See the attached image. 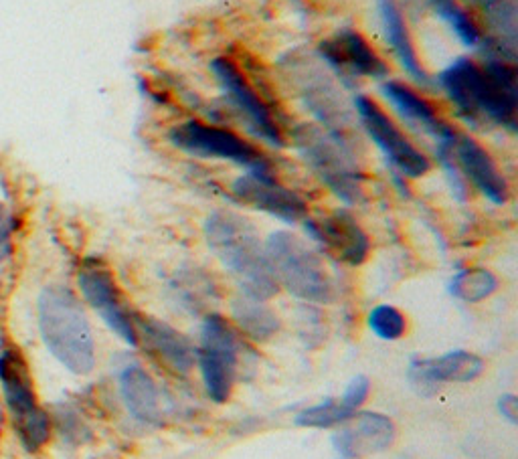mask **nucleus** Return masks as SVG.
Wrapping results in <instances>:
<instances>
[{
	"instance_id": "27",
	"label": "nucleus",
	"mask_w": 518,
	"mask_h": 459,
	"mask_svg": "<svg viewBox=\"0 0 518 459\" xmlns=\"http://www.w3.org/2000/svg\"><path fill=\"white\" fill-rule=\"evenodd\" d=\"M429 3L434 7L436 15L450 25V29L466 47H478L480 31L472 17L456 3V0H429Z\"/></svg>"
},
{
	"instance_id": "30",
	"label": "nucleus",
	"mask_w": 518,
	"mask_h": 459,
	"mask_svg": "<svg viewBox=\"0 0 518 459\" xmlns=\"http://www.w3.org/2000/svg\"><path fill=\"white\" fill-rule=\"evenodd\" d=\"M15 221L5 205H0V261H5L13 251Z\"/></svg>"
},
{
	"instance_id": "6",
	"label": "nucleus",
	"mask_w": 518,
	"mask_h": 459,
	"mask_svg": "<svg viewBox=\"0 0 518 459\" xmlns=\"http://www.w3.org/2000/svg\"><path fill=\"white\" fill-rule=\"evenodd\" d=\"M0 387L23 447L31 453L39 451L51 437V421L37 403L29 362L17 346L0 352Z\"/></svg>"
},
{
	"instance_id": "10",
	"label": "nucleus",
	"mask_w": 518,
	"mask_h": 459,
	"mask_svg": "<svg viewBox=\"0 0 518 459\" xmlns=\"http://www.w3.org/2000/svg\"><path fill=\"white\" fill-rule=\"evenodd\" d=\"M211 71L223 91L227 102L245 118L249 130L268 142L274 148L284 146V134L272 106L257 94V89L249 83L243 71L227 57H217L211 61Z\"/></svg>"
},
{
	"instance_id": "1",
	"label": "nucleus",
	"mask_w": 518,
	"mask_h": 459,
	"mask_svg": "<svg viewBox=\"0 0 518 459\" xmlns=\"http://www.w3.org/2000/svg\"><path fill=\"white\" fill-rule=\"evenodd\" d=\"M436 81L468 126L488 122L516 132L518 79L510 61L488 55L480 67L468 57H458Z\"/></svg>"
},
{
	"instance_id": "32",
	"label": "nucleus",
	"mask_w": 518,
	"mask_h": 459,
	"mask_svg": "<svg viewBox=\"0 0 518 459\" xmlns=\"http://www.w3.org/2000/svg\"><path fill=\"white\" fill-rule=\"evenodd\" d=\"M340 459H347V457H340Z\"/></svg>"
},
{
	"instance_id": "13",
	"label": "nucleus",
	"mask_w": 518,
	"mask_h": 459,
	"mask_svg": "<svg viewBox=\"0 0 518 459\" xmlns=\"http://www.w3.org/2000/svg\"><path fill=\"white\" fill-rule=\"evenodd\" d=\"M231 193L239 203L268 213L290 225L308 217L306 201L294 191L280 185L274 174L245 172L233 180Z\"/></svg>"
},
{
	"instance_id": "17",
	"label": "nucleus",
	"mask_w": 518,
	"mask_h": 459,
	"mask_svg": "<svg viewBox=\"0 0 518 459\" xmlns=\"http://www.w3.org/2000/svg\"><path fill=\"white\" fill-rule=\"evenodd\" d=\"M381 94L385 100L393 106V110L417 132H423L425 136L434 138L436 144H450L456 142L458 134L454 128H450L431 106L427 100H423L415 89L401 81L387 79L381 85Z\"/></svg>"
},
{
	"instance_id": "28",
	"label": "nucleus",
	"mask_w": 518,
	"mask_h": 459,
	"mask_svg": "<svg viewBox=\"0 0 518 459\" xmlns=\"http://www.w3.org/2000/svg\"><path fill=\"white\" fill-rule=\"evenodd\" d=\"M367 324L373 334L383 340H399L407 330V320L403 312L389 304L375 306L367 316Z\"/></svg>"
},
{
	"instance_id": "5",
	"label": "nucleus",
	"mask_w": 518,
	"mask_h": 459,
	"mask_svg": "<svg viewBox=\"0 0 518 459\" xmlns=\"http://www.w3.org/2000/svg\"><path fill=\"white\" fill-rule=\"evenodd\" d=\"M266 253L278 284L294 298L328 304L334 300V284L314 249L288 231H276L266 241Z\"/></svg>"
},
{
	"instance_id": "21",
	"label": "nucleus",
	"mask_w": 518,
	"mask_h": 459,
	"mask_svg": "<svg viewBox=\"0 0 518 459\" xmlns=\"http://www.w3.org/2000/svg\"><path fill=\"white\" fill-rule=\"evenodd\" d=\"M379 17H381V27H383L385 41L393 49L399 65L405 69V73L415 83L429 87L431 85V77L421 67V61H419L415 45L411 41L407 23H405L403 13L397 7L395 0H379Z\"/></svg>"
},
{
	"instance_id": "7",
	"label": "nucleus",
	"mask_w": 518,
	"mask_h": 459,
	"mask_svg": "<svg viewBox=\"0 0 518 459\" xmlns=\"http://www.w3.org/2000/svg\"><path fill=\"white\" fill-rule=\"evenodd\" d=\"M168 142L177 150L195 158H217L233 162L253 174H274L270 160L262 150L231 130L217 128L199 120H187L172 126Z\"/></svg>"
},
{
	"instance_id": "4",
	"label": "nucleus",
	"mask_w": 518,
	"mask_h": 459,
	"mask_svg": "<svg viewBox=\"0 0 518 459\" xmlns=\"http://www.w3.org/2000/svg\"><path fill=\"white\" fill-rule=\"evenodd\" d=\"M294 144L308 168L324 182L344 205L363 203V174L353 146L330 136L320 126H300L294 130Z\"/></svg>"
},
{
	"instance_id": "15",
	"label": "nucleus",
	"mask_w": 518,
	"mask_h": 459,
	"mask_svg": "<svg viewBox=\"0 0 518 459\" xmlns=\"http://www.w3.org/2000/svg\"><path fill=\"white\" fill-rule=\"evenodd\" d=\"M320 59L342 79L369 77L387 79L389 67L365 41V37L353 29H342L336 37L318 45Z\"/></svg>"
},
{
	"instance_id": "18",
	"label": "nucleus",
	"mask_w": 518,
	"mask_h": 459,
	"mask_svg": "<svg viewBox=\"0 0 518 459\" xmlns=\"http://www.w3.org/2000/svg\"><path fill=\"white\" fill-rule=\"evenodd\" d=\"M134 326L138 340L142 336L150 352L162 360L170 371H175L177 375H189L193 371L197 348L179 330L158 318L142 314H134Z\"/></svg>"
},
{
	"instance_id": "24",
	"label": "nucleus",
	"mask_w": 518,
	"mask_h": 459,
	"mask_svg": "<svg viewBox=\"0 0 518 459\" xmlns=\"http://www.w3.org/2000/svg\"><path fill=\"white\" fill-rule=\"evenodd\" d=\"M231 316L239 330L255 342H268L280 330V320L262 300L249 296L235 298L231 302Z\"/></svg>"
},
{
	"instance_id": "9",
	"label": "nucleus",
	"mask_w": 518,
	"mask_h": 459,
	"mask_svg": "<svg viewBox=\"0 0 518 459\" xmlns=\"http://www.w3.org/2000/svg\"><path fill=\"white\" fill-rule=\"evenodd\" d=\"M286 67L304 106L316 116V120L326 128V132L338 138L340 142H347L353 146V114L347 108V104H344L342 94L330 79V75L312 59L292 57L290 63H286Z\"/></svg>"
},
{
	"instance_id": "19",
	"label": "nucleus",
	"mask_w": 518,
	"mask_h": 459,
	"mask_svg": "<svg viewBox=\"0 0 518 459\" xmlns=\"http://www.w3.org/2000/svg\"><path fill=\"white\" fill-rule=\"evenodd\" d=\"M351 421V425L344 423L347 427L332 437L334 449L342 457L359 459L369 453L383 451L395 441V423L383 413L365 411L357 413Z\"/></svg>"
},
{
	"instance_id": "20",
	"label": "nucleus",
	"mask_w": 518,
	"mask_h": 459,
	"mask_svg": "<svg viewBox=\"0 0 518 459\" xmlns=\"http://www.w3.org/2000/svg\"><path fill=\"white\" fill-rule=\"evenodd\" d=\"M454 160L464 178L494 205L508 201V182L500 174L492 156L470 136H458L454 144Z\"/></svg>"
},
{
	"instance_id": "23",
	"label": "nucleus",
	"mask_w": 518,
	"mask_h": 459,
	"mask_svg": "<svg viewBox=\"0 0 518 459\" xmlns=\"http://www.w3.org/2000/svg\"><path fill=\"white\" fill-rule=\"evenodd\" d=\"M472 3L484 13V19L494 33V53L510 63L516 59V7L512 0H472Z\"/></svg>"
},
{
	"instance_id": "25",
	"label": "nucleus",
	"mask_w": 518,
	"mask_h": 459,
	"mask_svg": "<svg viewBox=\"0 0 518 459\" xmlns=\"http://www.w3.org/2000/svg\"><path fill=\"white\" fill-rule=\"evenodd\" d=\"M498 290V278L486 267L458 271L450 282V294L466 304H478Z\"/></svg>"
},
{
	"instance_id": "16",
	"label": "nucleus",
	"mask_w": 518,
	"mask_h": 459,
	"mask_svg": "<svg viewBox=\"0 0 518 459\" xmlns=\"http://www.w3.org/2000/svg\"><path fill=\"white\" fill-rule=\"evenodd\" d=\"M484 360L468 350H452L436 358H417L409 366V381L421 397H431L444 383H472L484 373Z\"/></svg>"
},
{
	"instance_id": "3",
	"label": "nucleus",
	"mask_w": 518,
	"mask_h": 459,
	"mask_svg": "<svg viewBox=\"0 0 518 459\" xmlns=\"http://www.w3.org/2000/svg\"><path fill=\"white\" fill-rule=\"evenodd\" d=\"M37 310L47 350L73 375H90L96 366V342L79 300L67 288L51 286L41 292Z\"/></svg>"
},
{
	"instance_id": "22",
	"label": "nucleus",
	"mask_w": 518,
	"mask_h": 459,
	"mask_svg": "<svg viewBox=\"0 0 518 459\" xmlns=\"http://www.w3.org/2000/svg\"><path fill=\"white\" fill-rule=\"evenodd\" d=\"M120 395L126 403L128 413L136 421L144 425H158L162 421L156 383L138 362L128 364L120 373Z\"/></svg>"
},
{
	"instance_id": "8",
	"label": "nucleus",
	"mask_w": 518,
	"mask_h": 459,
	"mask_svg": "<svg viewBox=\"0 0 518 459\" xmlns=\"http://www.w3.org/2000/svg\"><path fill=\"white\" fill-rule=\"evenodd\" d=\"M241 350L243 340L239 332L223 316H205L201 324V346L197 348V364L211 401H229Z\"/></svg>"
},
{
	"instance_id": "12",
	"label": "nucleus",
	"mask_w": 518,
	"mask_h": 459,
	"mask_svg": "<svg viewBox=\"0 0 518 459\" xmlns=\"http://www.w3.org/2000/svg\"><path fill=\"white\" fill-rule=\"evenodd\" d=\"M77 284L85 302L100 314L116 336H120L128 346L140 344L134 326V312L124 302L112 271L102 261H85L79 269Z\"/></svg>"
},
{
	"instance_id": "14",
	"label": "nucleus",
	"mask_w": 518,
	"mask_h": 459,
	"mask_svg": "<svg viewBox=\"0 0 518 459\" xmlns=\"http://www.w3.org/2000/svg\"><path fill=\"white\" fill-rule=\"evenodd\" d=\"M304 229L326 253L342 263L357 267L369 257L371 241L357 219L347 211H334L318 219L306 217Z\"/></svg>"
},
{
	"instance_id": "31",
	"label": "nucleus",
	"mask_w": 518,
	"mask_h": 459,
	"mask_svg": "<svg viewBox=\"0 0 518 459\" xmlns=\"http://www.w3.org/2000/svg\"><path fill=\"white\" fill-rule=\"evenodd\" d=\"M498 411L500 415L510 423V425H516L518 423V401L514 395H502L498 399Z\"/></svg>"
},
{
	"instance_id": "11",
	"label": "nucleus",
	"mask_w": 518,
	"mask_h": 459,
	"mask_svg": "<svg viewBox=\"0 0 518 459\" xmlns=\"http://www.w3.org/2000/svg\"><path fill=\"white\" fill-rule=\"evenodd\" d=\"M353 106L363 130L383 152L393 172L401 174L403 178H419L429 172L431 164L427 156L405 138V134L373 100L367 96H357Z\"/></svg>"
},
{
	"instance_id": "26",
	"label": "nucleus",
	"mask_w": 518,
	"mask_h": 459,
	"mask_svg": "<svg viewBox=\"0 0 518 459\" xmlns=\"http://www.w3.org/2000/svg\"><path fill=\"white\" fill-rule=\"evenodd\" d=\"M357 413L344 407L340 401L334 399H326L318 405L306 407L302 409L294 423L300 427H316V429H328V427H336V425H344L349 423Z\"/></svg>"
},
{
	"instance_id": "2",
	"label": "nucleus",
	"mask_w": 518,
	"mask_h": 459,
	"mask_svg": "<svg viewBox=\"0 0 518 459\" xmlns=\"http://www.w3.org/2000/svg\"><path fill=\"white\" fill-rule=\"evenodd\" d=\"M205 239L209 249L239 282L245 296L266 302L278 294L280 284L266 245L247 219L231 211H215L205 221Z\"/></svg>"
},
{
	"instance_id": "29",
	"label": "nucleus",
	"mask_w": 518,
	"mask_h": 459,
	"mask_svg": "<svg viewBox=\"0 0 518 459\" xmlns=\"http://www.w3.org/2000/svg\"><path fill=\"white\" fill-rule=\"evenodd\" d=\"M369 393H371V381H369L367 377H363V375H361V377H355V379L349 383V387L344 389V393H342V397H340V403H342L344 407H347V409L359 413V409L365 405Z\"/></svg>"
}]
</instances>
